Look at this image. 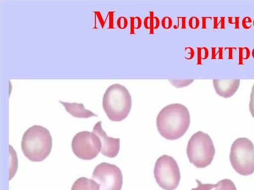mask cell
Wrapping results in <instances>:
<instances>
[{"instance_id": "6da1fadb", "label": "cell", "mask_w": 254, "mask_h": 190, "mask_svg": "<svg viewBox=\"0 0 254 190\" xmlns=\"http://www.w3.org/2000/svg\"><path fill=\"white\" fill-rule=\"evenodd\" d=\"M190 122V112L184 105L175 103L163 107L156 118L158 132L165 139L176 140L188 131Z\"/></svg>"}, {"instance_id": "7a4b0ae2", "label": "cell", "mask_w": 254, "mask_h": 190, "mask_svg": "<svg viewBox=\"0 0 254 190\" xmlns=\"http://www.w3.org/2000/svg\"><path fill=\"white\" fill-rule=\"evenodd\" d=\"M53 145L52 136L47 128L35 125L24 133L21 147L24 156L32 162H41L50 154Z\"/></svg>"}, {"instance_id": "3957f363", "label": "cell", "mask_w": 254, "mask_h": 190, "mask_svg": "<svg viewBox=\"0 0 254 190\" xmlns=\"http://www.w3.org/2000/svg\"><path fill=\"white\" fill-rule=\"evenodd\" d=\"M132 98L124 85L115 83L110 85L103 96L102 107L108 118L120 122L126 118L131 109Z\"/></svg>"}, {"instance_id": "277c9868", "label": "cell", "mask_w": 254, "mask_h": 190, "mask_svg": "<svg viewBox=\"0 0 254 190\" xmlns=\"http://www.w3.org/2000/svg\"><path fill=\"white\" fill-rule=\"evenodd\" d=\"M215 149L213 141L206 133L198 131L190 139L187 154L190 163L198 168L209 165L214 158Z\"/></svg>"}, {"instance_id": "5b68a950", "label": "cell", "mask_w": 254, "mask_h": 190, "mask_svg": "<svg viewBox=\"0 0 254 190\" xmlns=\"http://www.w3.org/2000/svg\"><path fill=\"white\" fill-rule=\"evenodd\" d=\"M229 159L233 169L243 176L254 172V145L247 138H239L232 144Z\"/></svg>"}, {"instance_id": "8992f818", "label": "cell", "mask_w": 254, "mask_h": 190, "mask_svg": "<svg viewBox=\"0 0 254 190\" xmlns=\"http://www.w3.org/2000/svg\"><path fill=\"white\" fill-rule=\"evenodd\" d=\"M155 180L162 189H176L181 180L180 169L176 160L171 156L164 154L156 160L154 168Z\"/></svg>"}, {"instance_id": "52a82bcc", "label": "cell", "mask_w": 254, "mask_h": 190, "mask_svg": "<svg viewBox=\"0 0 254 190\" xmlns=\"http://www.w3.org/2000/svg\"><path fill=\"white\" fill-rule=\"evenodd\" d=\"M102 143L99 137L93 132L87 131L77 133L71 142L73 153L79 159L89 160L95 158L101 151Z\"/></svg>"}, {"instance_id": "ba28073f", "label": "cell", "mask_w": 254, "mask_h": 190, "mask_svg": "<svg viewBox=\"0 0 254 190\" xmlns=\"http://www.w3.org/2000/svg\"><path fill=\"white\" fill-rule=\"evenodd\" d=\"M92 178L100 185V190H121L123 177L117 165L103 162L94 168Z\"/></svg>"}, {"instance_id": "9c48e42d", "label": "cell", "mask_w": 254, "mask_h": 190, "mask_svg": "<svg viewBox=\"0 0 254 190\" xmlns=\"http://www.w3.org/2000/svg\"><path fill=\"white\" fill-rule=\"evenodd\" d=\"M92 131L101 140L102 154L109 158L116 157L120 149V139L109 137L103 129L101 121L95 124Z\"/></svg>"}, {"instance_id": "30bf717a", "label": "cell", "mask_w": 254, "mask_h": 190, "mask_svg": "<svg viewBox=\"0 0 254 190\" xmlns=\"http://www.w3.org/2000/svg\"><path fill=\"white\" fill-rule=\"evenodd\" d=\"M240 81V79H214L212 83L216 93L221 97L228 98L237 92Z\"/></svg>"}, {"instance_id": "8fae6325", "label": "cell", "mask_w": 254, "mask_h": 190, "mask_svg": "<svg viewBox=\"0 0 254 190\" xmlns=\"http://www.w3.org/2000/svg\"><path fill=\"white\" fill-rule=\"evenodd\" d=\"M59 101L64 107L65 110L73 117L79 118H88L98 115L86 108L83 103L68 102L59 100Z\"/></svg>"}, {"instance_id": "7c38bea8", "label": "cell", "mask_w": 254, "mask_h": 190, "mask_svg": "<svg viewBox=\"0 0 254 190\" xmlns=\"http://www.w3.org/2000/svg\"><path fill=\"white\" fill-rule=\"evenodd\" d=\"M71 190H100V185L92 179L82 177L74 182Z\"/></svg>"}, {"instance_id": "4fadbf2b", "label": "cell", "mask_w": 254, "mask_h": 190, "mask_svg": "<svg viewBox=\"0 0 254 190\" xmlns=\"http://www.w3.org/2000/svg\"><path fill=\"white\" fill-rule=\"evenodd\" d=\"M149 13V16L145 17L144 19L143 26L145 29L149 30L150 34H154V30L158 29L160 21L157 16L154 15V11H150Z\"/></svg>"}, {"instance_id": "5bb4252c", "label": "cell", "mask_w": 254, "mask_h": 190, "mask_svg": "<svg viewBox=\"0 0 254 190\" xmlns=\"http://www.w3.org/2000/svg\"><path fill=\"white\" fill-rule=\"evenodd\" d=\"M9 179L10 180L16 174L18 166V160L16 152L11 145H9Z\"/></svg>"}, {"instance_id": "9a60e30c", "label": "cell", "mask_w": 254, "mask_h": 190, "mask_svg": "<svg viewBox=\"0 0 254 190\" xmlns=\"http://www.w3.org/2000/svg\"><path fill=\"white\" fill-rule=\"evenodd\" d=\"M215 188V190H237L234 182L228 179H224L218 182Z\"/></svg>"}, {"instance_id": "2e32d148", "label": "cell", "mask_w": 254, "mask_h": 190, "mask_svg": "<svg viewBox=\"0 0 254 190\" xmlns=\"http://www.w3.org/2000/svg\"><path fill=\"white\" fill-rule=\"evenodd\" d=\"M194 79H169L168 81L176 88H182L190 85L194 82Z\"/></svg>"}, {"instance_id": "e0dca14e", "label": "cell", "mask_w": 254, "mask_h": 190, "mask_svg": "<svg viewBox=\"0 0 254 190\" xmlns=\"http://www.w3.org/2000/svg\"><path fill=\"white\" fill-rule=\"evenodd\" d=\"M238 50V65H243L244 60H247L250 58L251 51L247 47H239Z\"/></svg>"}, {"instance_id": "ac0fdd59", "label": "cell", "mask_w": 254, "mask_h": 190, "mask_svg": "<svg viewBox=\"0 0 254 190\" xmlns=\"http://www.w3.org/2000/svg\"><path fill=\"white\" fill-rule=\"evenodd\" d=\"M130 34H134V29H139L142 26V20L138 16H130Z\"/></svg>"}, {"instance_id": "d6986e66", "label": "cell", "mask_w": 254, "mask_h": 190, "mask_svg": "<svg viewBox=\"0 0 254 190\" xmlns=\"http://www.w3.org/2000/svg\"><path fill=\"white\" fill-rule=\"evenodd\" d=\"M213 18V28L214 29H224L225 26V17H212Z\"/></svg>"}, {"instance_id": "ffe728a7", "label": "cell", "mask_w": 254, "mask_h": 190, "mask_svg": "<svg viewBox=\"0 0 254 190\" xmlns=\"http://www.w3.org/2000/svg\"><path fill=\"white\" fill-rule=\"evenodd\" d=\"M211 49V59H223V48L212 47Z\"/></svg>"}, {"instance_id": "44dd1931", "label": "cell", "mask_w": 254, "mask_h": 190, "mask_svg": "<svg viewBox=\"0 0 254 190\" xmlns=\"http://www.w3.org/2000/svg\"><path fill=\"white\" fill-rule=\"evenodd\" d=\"M196 182L198 185L196 188L192 189L191 190H211L215 187L216 184H202L198 180L196 179Z\"/></svg>"}, {"instance_id": "7402d4cb", "label": "cell", "mask_w": 254, "mask_h": 190, "mask_svg": "<svg viewBox=\"0 0 254 190\" xmlns=\"http://www.w3.org/2000/svg\"><path fill=\"white\" fill-rule=\"evenodd\" d=\"M177 19V25L173 26L174 29H186V16H177L176 17Z\"/></svg>"}, {"instance_id": "603a6c76", "label": "cell", "mask_w": 254, "mask_h": 190, "mask_svg": "<svg viewBox=\"0 0 254 190\" xmlns=\"http://www.w3.org/2000/svg\"><path fill=\"white\" fill-rule=\"evenodd\" d=\"M188 25L190 29L193 30L196 29L200 25V20L196 16H191L189 20Z\"/></svg>"}, {"instance_id": "cb8c5ba5", "label": "cell", "mask_w": 254, "mask_h": 190, "mask_svg": "<svg viewBox=\"0 0 254 190\" xmlns=\"http://www.w3.org/2000/svg\"><path fill=\"white\" fill-rule=\"evenodd\" d=\"M161 24L164 29H169L173 25L172 19L168 16H164L161 20Z\"/></svg>"}, {"instance_id": "d4e9b609", "label": "cell", "mask_w": 254, "mask_h": 190, "mask_svg": "<svg viewBox=\"0 0 254 190\" xmlns=\"http://www.w3.org/2000/svg\"><path fill=\"white\" fill-rule=\"evenodd\" d=\"M240 17L238 16H229L227 17V21L229 24L233 25L234 28L235 29H239Z\"/></svg>"}, {"instance_id": "484cf974", "label": "cell", "mask_w": 254, "mask_h": 190, "mask_svg": "<svg viewBox=\"0 0 254 190\" xmlns=\"http://www.w3.org/2000/svg\"><path fill=\"white\" fill-rule=\"evenodd\" d=\"M117 25L120 29H126L128 25L127 19L124 16L119 17L117 20Z\"/></svg>"}, {"instance_id": "4316f807", "label": "cell", "mask_w": 254, "mask_h": 190, "mask_svg": "<svg viewBox=\"0 0 254 190\" xmlns=\"http://www.w3.org/2000/svg\"><path fill=\"white\" fill-rule=\"evenodd\" d=\"M249 110L253 118H254V83L253 85L249 102Z\"/></svg>"}, {"instance_id": "83f0119b", "label": "cell", "mask_w": 254, "mask_h": 190, "mask_svg": "<svg viewBox=\"0 0 254 190\" xmlns=\"http://www.w3.org/2000/svg\"><path fill=\"white\" fill-rule=\"evenodd\" d=\"M197 52L199 53L201 60H206L208 57L209 50L205 47H197Z\"/></svg>"}, {"instance_id": "f1b7e54d", "label": "cell", "mask_w": 254, "mask_h": 190, "mask_svg": "<svg viewBox=\"0 0 254 190\" xmlns=\"http://www.w3.org/2000/svg\"><path fill=\"white\" fill-rule=\"evenodd\" d=\"M253 25V21L250 16H246L244 17L242 20V26L245 29H250Z\"/></svg>"}, {"instance_id": "f546056e", "label": "cell", "mask_w": 254, "mask_h": 190, "mask_svg": "<svg viewBox=\"0 0 254 190\" xmlns=\"http://www.w3.org/2000/svg\"><path fill=\"white\" fill-rule=\"evenodd\" d=\"M201 29H205L207 28V23L208 21H211L212 20V17L210 16H203L201 17Z\"/></svg>"}, {"instance_id": "4dcf8cb0", "label": "cell", "mask_w": 254, "mask_h": 190, "mask_svg": "<svg viewBox=\"0 0 254 190\" xmlns=\"http://www.w3.org/2000/svg\"><path fill=\"white\" fill-rule=\"evenodd\" d=\"M185 50H188V54H189V56L188 57L185 58L188 60H190L192 59L195 55V52L193 48L190 47H185Z\"/></svg>"}, {"instance_id": "1f68e13d", "label": "cell", "mask_w": 254, "mask_h": 190, "mask_svg": "<svg viewBox=\"0 0 254 190\" xmlns=\"http://www.w3.org/2000/svg\"><path fill=\"white\" fill-rule=\"evenodd\" d=\"M236 47H227L224 48V49L225 50L228 51V59H233V54L234 51L236 50Z\"/></svg>"}, {"instance_id": "d6a6232c", "label": "cell", "mask_w": 254, "mask_h": 190, "mask_svg": "<svg viewBox=\"0 0 254 190\" xmlns=\"http://www.w3.org/2000/svg\"><path fill=\"white\" fill-rule=\"evenodd\" d=\"M251 54H252V56L253 58L254 59V48H253V49L251 51Z\"/></svg>"}, {"instance_id": "836d02e7", "label": "cell", "mask_w": 254, "mask_h": 190, "mask_svg": "<svg viewBox=\"0 0 254 190\" xmlns=\"http://www.w3.org/2000/svg\"><path fill=\"white\" fill-rule=\"evenodd\" d=\"M253 26L254 27V19L253 20Z\"/></svg>"}]
</instances>
